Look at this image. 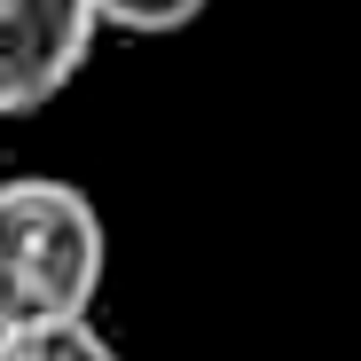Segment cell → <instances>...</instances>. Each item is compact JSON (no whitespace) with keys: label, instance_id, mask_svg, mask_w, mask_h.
<instances>
[{"label":"cell","instance_id":"3","mask_svg":"<svg viewBox=\"0 0 361 361\" xmlns=\"http://www.w3.org/2000/svg\"><path fill=\"white\" fill-rule=\"evenodd\" d=\"M0 361H126L94 314H71V322H16L0 330Z\"/></svg>","mask_w":361,"mask_h":361},{"label":"cell","instance_id":"4","mask_svg":"<svg viewBox=\"0 0 361 361\" xmlns=\"http://www.w3.org/2000/svg\"><path fill=\"white\" fill-rule=\"evenodd\" d=\"M87 8H94V24L118 32V39H173V32L204 24L212 0H87Z\"/></svg>","mask_w":361,"mask_h":361},{"label":"cell","instance_id":"2","mask_svg":"<svg viewBox=\"0 0 361 361\" xmlns=\"http://www.w3.org/2000/svg\"><path fill=\"white\" fill-rule=\"evenodd\" d=\"M102 24L87 0H0V126L63 102L94 63Z\"/></svg>","mask_w":361,"mask_h":361},{"label":"cell","instance_id":"1","mask_svg":"<svg viewBox=\"0 0 361 361\" xmlns=\"http://www.w3.org/2000/svg\"><path fill=\"white\" fill-rule=\"evenodd\" d=\"M110 275V228L94 197L63 173L0 180V330L94 314Z\"/></svg>","mask_w":361,"mask_h":361}]
</instances>
